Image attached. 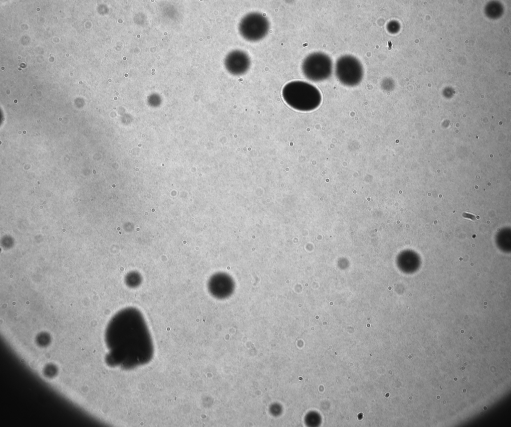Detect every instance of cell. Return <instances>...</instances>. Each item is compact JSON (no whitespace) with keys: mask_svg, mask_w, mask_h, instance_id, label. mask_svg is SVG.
Wrapping results in <instances>:
<instances>
[{"mask_svg":"<svg viewBox=\"0 0 511 427\" xmlns=\"http://www.w3.org/2000/svg\"><path fill=\"white\" fill-rule=\"evenodd\" d=\"M224 63L226 69L231 74L241 75L248 70L251 62L246 53L242 50H235L227 55Z\"/></svg>","mask_w":511,"mask_h":427,"instance_id":"cell-5","label":"cell"},{"mask_svg":"<svg viewBox=\"0 0 511 427\" xmlns=\"http://www.w3.org/2000/svg\"><path fill=\"white\" fill-rule=\"evenodd\" d=\"M282 97L291 107L299 111L316 108L321 101L318 90L311 84L300 81L287 83L283 88Z\"/></svg>","mask_w":511,"mask_h":427,"instance_id":"cell-1","label":"cell"},{"mask_svg":"<svg viewBox=\"0 0 511 427\" xmlns=\"http://www.w3.org/2000/svg\"><path fill=\"white\" fill-rule=\"evenodd\" d=\"M268 19L258 12H251L240 20L239 30L241 36L249 41H257L264 38L269 30Z\"/></svg>","mask_w":511,"mask_h":427,"instance_id":"cell-2","label":"cell"},{"mask_svg":"<svg viewBox=\"0 0 511 427\" xmlns=\"http://www.w3.org/2000/svg\"><path fill=\"white\" fill-rule=\"evenodd\" d=\"M336 73L342 83L354 85L362 79L363 69L361 63L356 58L351 56H344L337 61Z\"/></svg>","mask_w":511,"mask_h":427,"instance_id":"cell-4","label":"cell"},{"mask_svg":"<svg viewBox=\"0 0 511 427\" xmlns=\"http://www.w3.org/2000/svg\"><path fill=\"white\" fill-rule=\"evenodd\" d=\"M301 69L304 75L312 81H319L327 78L332 71V62L325 54L313 53L303 60Z\"/></svg>","mask_w":511,"mask_h":427,"instance_id":"cell-3","label":"cell"}]
</instances>
